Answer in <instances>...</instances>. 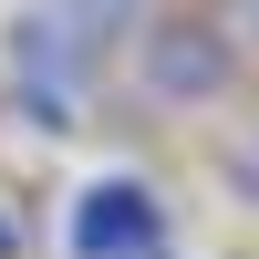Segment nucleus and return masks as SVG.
<instances>
[{"label": "nucleus", "mask_w": 259, "mask_h": 259, "mask_svg": "<svg viewBox=\"0 0 259 259\" xmlns=\"http://www.w3.org/2000/svg\"><path fill=\"white\" fill-rule=\"evenodd\" d=\"M0 62H11L21 104L41 114V135H73L83 94H94V73H104V41H94V31H73L52 0H31V11L11 21V41H0Z\"/></svg>", "instance_id": "1"}, {"label": "nucleus", "mask_w": 259, "mask_h": 259, "mask_svg": "<svg viewBox=\"0 0 259 259\" xmlns=\"http://www.w3.org/2000/svg\"><path fill=\"white\" fill-rule=\"evenodd\" d=\"M135 73L156 104H218L228 83H239V41H228V21L207 11H166L156 31L135 41Z\"/></svg>", "instance_id": "2"}, {"label": "nucleus", "mask_w": 259, "mask_h": 259, "mask_svg": "<svg viewBox=\"0 0 259 259\" xmlns=\"http://www.w3.org/2000/svg\"><path fill=\"white\" fill-rule=\"evenodd\" d=\"M62 249L73 259H156L166 249V197L145 177H94L62 218Z\"/></svg>", "instance_id": "3"}, {"label": "nucleus", "mask_w": 259, "mask_h": 259, "mask_svg": "<svg viewBox=\"0 0 259 259\" xmlns=\"http://www.w3.org/2000/svg\"><path fill=\"white\" fill-rule=\"evenodd\" d=\"M52 11H62V21H73V31H94V41H114V31H124V21H135V11H145V0H52Z\"/></svg>", "instance_id": "4"}, {"label": "nucleus", "mask_w": 259, "mask_h": 259, "mask_svg": "<svg viewBox=\"0 0 259 259\" xmlns=\"http://www.w3.org/2000/svg\"><path fill=\"white\" fill-rule=\"evenodd\" d=\"M0 259H21V218H11V207H0Z\"/></svg>", "instance_id": "5"}, {"label": "nucleus", "mask_w": 259, "mask_h": 259, "mask_svg": "<svg viewBox=\"0 0 259 259\" xmlns=\"http://www.w3.org/2000/svg\"><path fill=\"white\" fill-rule=\"evenodd\" d=\"M156 259H177V249H156Z\"/></svg>", "instance_id": "6"}]
</instances>
